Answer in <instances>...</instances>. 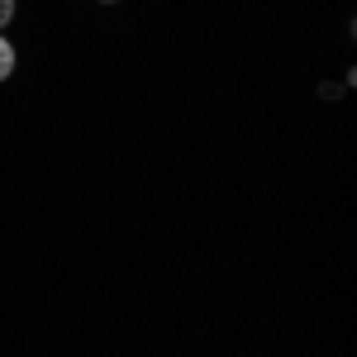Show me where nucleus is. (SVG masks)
Returning a JSON list of instances; mask_svg holds the SVG:
<instances>
[{"mask_svg":"<svg viewBox=\"0 0 357 357\" xmlns=\"http://www.w3.org/2000/svg\"><path fill=\"white\" fill-rule=\"evenodd\" d=\"M10 72H15V43H10V38L0 33V82H5Z\"/></svg>","mask_w":357,"mask_h":357,"instance_id":"1","label":"nucleus"},{"mask_svg":"<svg viewBox=\"0 0 357 357\" xmlns=\"http://www.w3.org/2000/svg\"><path fill=\"white\" fill-rule=\"evenodd\" d=\"M10 20H15V0H0V29L10 24Z\"/></svg>","mask_w":357,"mask_h":357,"instance_id":"2","label":"nucleus"}]
</instances>
